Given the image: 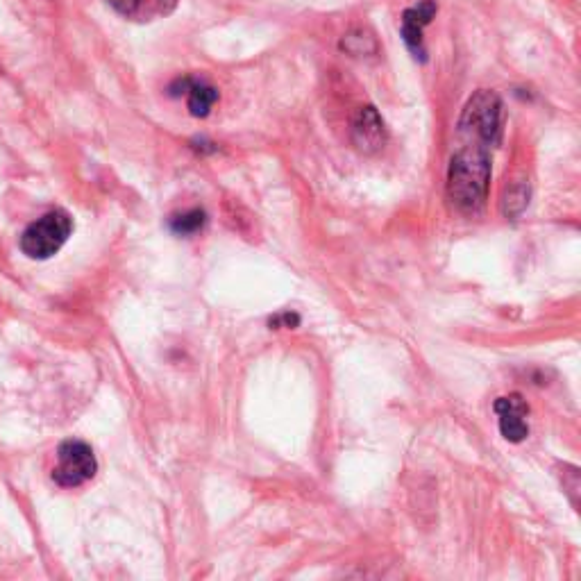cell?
Segmentation results:
<instances>
[{"mask_svg": "<svg viewBox=\"0 0 581 581\" xmlns=\"http://www.w3.org/2000/svg\"><path fill=\"white\" fill-rule=\"evenodd\" d=\"M491 187L488 148L468 143L452 157L448 168V198L463 214H475L486 205Z\"/></svg>", "mask_w": 581, "mask_h": 581, "instance_id": "cell-1", "label": "cell"}, {"mask_svg": "<svg viewBox=\"0 0 581 581\" xmlns=\"http://www.w3.org/2000/svg\"><path fill=\"white\" fill-rule=\"evenodd\" d=\"M459 132L473 146L493 148L502 139V100L495 91H477L459 119Z\"/></svg>", "mask_w": 581, "mask_h": 581, "instance_id": "cell-2", "label": "cell"}, {"mask_svg": "<svg viewBox=\"0 0 581 581\" xmlns=\"http://www.w3.org/2000/svg\"><path fill=\"white\" fill-rule=\"evenodd\" d=\"M71 230H73L71 216L62 212V209H55V212L41 216L39 221L32 223L28 230L23 232L21 250L30 259H48L53 257L55 252H60L66 239L71 237Z\"/></svg>", "mask_w": 581, "mask_h": 581, "instance_id": "cell-3", "label": "cell"}, {"mask_svg": "<svg viewBox=\"0 0 581 581\" xmlns=\"http://www.w3.org/2000/svg\"><path fill=\"white\" fill-rule=\"evenodd\" d=\"M98 463L94 450L82 441H64L57 448V466L53 470V479L64 488H75L89 482L96 475Z\"/></svg>", "mask_w": 581, "mask_h": 581, "instance_id": "cell-4", "label": "cell"}, {"mask_svg": "<svg viewBox=\"0 0 581 581\" xmlns=\"http://www.w3.org/2000/svg\"><path fill=\"white\" fill-rule=\"evenodd\" d=\"M495 414H498V423H500V432L507 441L511 443H520L525 441L529 436V425H527V416H529V404L525 402L520 393H511L504 395V398H498L493 404Z\"/></svg>", "mask_w": 581, "mask_h": 581, "instance_id": "cell-5", "label": "cell"}, {"mask_svg": "<svg viewBox=\"0 0 581 581\" xmlns=\"http://www.w3.org/2000/svg\"><path fill=\"white\" fill-rule=\"evenodd\" d=\"M439 12L436 0H420L418 5L409 7L402 14V37L404 44L409 46L416 60H425V44H423V32L432 19Z\"/></svg>", "mask_w": 581, "mask_h": 581, "instance_id": "cell-6", "label": "cell"}, {"mask_svg": "<svg viewBox=\"0 0 581 581\" xmlns=\"http://www.w3.org/2000/svg\"><path fill=\"white\" fill-rule=\"evenodd\" d=\"M352 141L361 153H377L386 143V128L375 107H361L352 121Z\"/></svg>", "mask_w": 581, "mask_h": 581, "instance_id": "cell-7", "label": "cell"}, {"mask_svg": "<svg viewBox=\"0 0 581 581\" xmlns=\"http://www.w3.org/2000/svg\"><path fill=\"white\" fill-rule=\"evenodd\" d=\"M123 19L134 23H150L171 14L180 0H107Z\"/></svg>", "mask_w": 581, "mask_h": 581, "instance_id": "cell-8", "label": "cell"}, {"mask_svg": "<svg viewBox=\"0 0 581 581\" xmlns=\"http://www.w3.org/2000/svg\"><path fill=\"white\" fill-rule=\"evenodd\" d=\"M218 100V91L207 84L205 80H193L189 78V87H187V105L189 112L198 119H205V116L212 112V107Z\"/></svg>", "mask_w": 581, "mask_h": 581, "instance_id": "cell-9", "label": "cell"}, {"mask_svg": "<svg viewBox=\"0 0 581 581\" xmlns=\"http://www.w3.org/2000/svg\"><path fill=\"white\" fill-rule=\"evenodd\" d=\"M205 212L202 209H191V212H184L180 216L171 218V230L175 234H182V237H187V234H196L202 225H205Z\"/></svg>", "mask_w": 581, "mask_h": 581, "instance_id": "cell-10", "label": "cell"}, {"mask_svg": "<svg viewBox=\"0 0 581 581\" xmlns=\"http://www.w3.org/2000/svg\"><path fill=\"white\" fill-rule=\"evenodd\" d=\"M527 202H529V187L518 184V187L509 189L507 196H504V214L518 216L522 209L527 207Z\"/></svg>", "mask_w": 581, "mask_h": 581, "instance_id": "cell-11", "label": "cell"}, {"mask_svg": "<svg viewBox=\"0 0 581 581\" xmlns=\"http://www.w3.org/2000/svg\"><path fill=\"white\" fill-rule=\"evenodd\" d=\"M366 41H373V39H370L364 30H355L343 39L341 46L352 55H364V53H370V48H366Z\"/></svg>", "mask_w": 581, "mask_h": 581, "instance_id": "cell-12", "label": "cell"}, {"mask_svg": "<svg viewBox=\"0 0 581 581\" xmlns=\"http://www.w3.org/2000/svg\"><path fill=\"white\" fill-rule=\"evenodd\" d=\"M300 323V318L296 314H284L280 318H275V321H271V325H284V327H296Z\"/></svg>", "mask_w": 581, "mask_h": 581, "instance_id": "cell-13", "label": "cell"}]
</instances>
